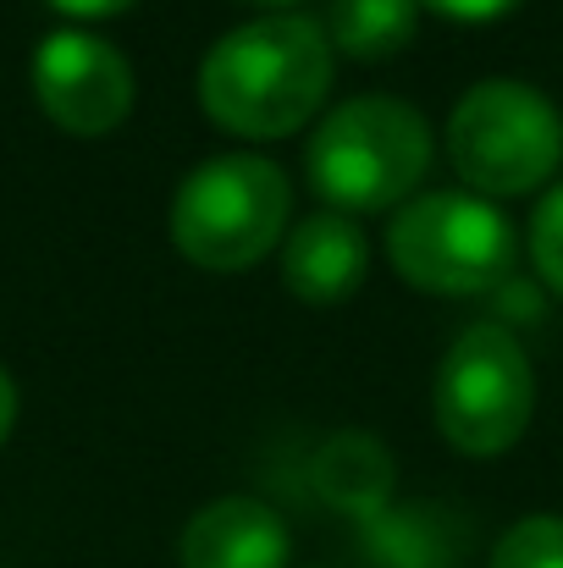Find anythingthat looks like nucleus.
<instances>
[{
  "label": "nucleus",
  "instance_id": "obj_1",
  "mask_svg": "<svg viewBox=\"0 0 563 568\" xmlns=\"http://www.w3.org/2000/svg\"><path fill=\"white\" fill-rule=\"evenodd\" d=\"M332 67L338 50L321 22L293 11L254 17L221 33L199 61V105L238 139H288L321 111Z\"/></svg>",
  "mask_w": 563,
  "mask_h": 568
},
{
  "label": "nucleus",
  "instance_id": "obj_2",
  "mask_svg": "<svg viewBox=\"0 0 563 568\" xmlns=\"http://www.w3.org/2000/svg\"><path fill=\"white\" fill-rule=\"evenodd\" d=\"M431 166V128L414 105L392 94L343 100L310 139L304 172L338 215L343 210H386L409 204Z\"/></svg>",
  "mask_w": 563,
  "mask_h": 568
},
{
  "label": "nucleus",
  "instance_id": "obj_3",
  "mask_svg": "<svg viewBox=\"0 0 563 568\" xmlns=\"http://www.w3.org/2000/svg\"><path fill=\"white\" fill-rule=\"evenodd\" d=\"M293 189L265 155H215L193 166L172 199V243L204 271H243L288 237Z\"/></svg>",
  "mask_w": 563,
  "mask_h": 568
},
{
  "label": "nucleus",
  "instance_id": "obj_4",
  "mask_svg": "<svg viewBox=\"0 0 563 568\" xmlns=\"http://www.w3.org/2000/svg\"><path fill=\"white\" fill-rule=\"evenodd\" d=\"M448 155L481 199L542 189L563 161V116L520 78H486L459 94L448 116Z\"/></svg>",
  "mask_w": 563,
  "mask_h": 568
},
{
  "label": "nucleus",
  "instance_id": "obj_5",
  "mask_svg": "<svg viewBox=\"0 0 563 568\" xmlns=\"http://www.w3.org/2000/svg\"><path fill=\"white\" fill-rule=\"evenodd\" d=\"M386 254L420 293H497L514 276V226L481 193H414L392 215Z\"/></svg>",
  "mask_w": 563,
  "mask_h": 568
},
{
  "label": "nucleus",
  "instance_id": "obj_6",
  "mask_svg": "<svg viewBox=\"0 0 563 568\" xmlns=\"http://www.w3.org/2000/svg\"><path fill=\"white\" fill-rule=\"evenodd\" d=\"M531 408H536V376L509 326L475 321L448 343L431 381V414L459 453L470 458L509 453L525 436Z\"/></svg>",
  "mask_w": 563,
  "mask_h": 568
},
{
  "label": "nucleus",
  "instance_id": "obj_7",
  "mask_svg": "<svg viewBox=\"0 0 563 568\" xmlns=\"http://www.w3.org/2000/svg\"><path fill=\"white\" fill-rule=\"evenodd\" d=\"M33 94L44 116L78 139H100L133 111V67L128 55L83 28H56L33 55Z\"/></svg>",
  "mask_w": 563,
  "mask_h": 568
},
{
  "label": "nucleus",
  "instance_id": "obj_8",
  "mask_svg": "<svg viewBox=\"0 0 563 568\" xmlns=\"http://www.w3.org/2000/svg\"><path fill=\"white\" fill-rule=\"evenodd\" d=\"M365 271H371V243L338 210L304 215L282 237V287L304 304H343L349 293H360Z\"/></svg>",
  "mask_w": 563,
  "mask_h": 568
},
{
  "label": "nucleus",
  "instance_id": "obj_9",
  "mask_svg": "<svg viewBox=\"0 0 563 568\" xmlns=\"http://www.w3.org/2000/svg\"><path fill=\"white\" fill-rule=\"evenodd\" d=\"M183 568H288V525L260 497H221L188 519Z\"/></svg>",
  "mask_w": 563,
  "mask_h": 568
},
{
  "label": "nucleus",
  "instance_id": "obj_10",
  "mask_svg": "<svg viewBox=\"0 0 563 568\" xmlns=\"http://www.w3.org/2000/svg\"><path fill=\"white\" fill-rule=\"evenodd\" d=\"M310 480H315V491L332 503V508H343V514H354V519H381L386 514V503H392V480H398V469H392V453L365 436V430H338V436H326L321 442V453L310 458Z\"/></svg>",
  "mask_w": 563,
  "mask_h": 568
},
{
  "label": "nucleus",
  "instance_id": "obj_11",
  "mask_svg": "<svg viewBox=\"0 0 563 568\" xmlns=\"http://www.w3.org/2000/svg\"><path fill=\"white\" fill-rule=\"evenodd\" d=\"M420 22V0H332L326 39L354 61H392Z\"/></svg>",
  "mask_w": 563,
  "mask_h": 568
},
{
  "label": "nucleus",
  "instance_id": "obj_12",
  "mask_svg": "<svg viewBox=\"0 0 563 568\" xmlns=\"http://www.w3.org/2000/svg\"><path fill=\"white\" fill-rule=\"evenodd\" d=\"M375 568H453V541L425 525V514H381L371 519Z\"/></svg>",
  "mask_w": 563,
  "mask_h": 568
},
{
  "label": "nucleus",
  "instance_id": "obj_13",
  "mask_svg": "<svg viewBox=\"0 0 563 568\" xmlns=\"http://www.w3.org/2000/svg\"><path fill=\"white\" fill-rule=\"evenodd\" d=\"M492 568H563V519L559 514H531L503 530L492 547Z\"/></svg>",
  "mask_w": 563,
  "mask_h": 568
},
{
  "label": "nucleus",
  "instance_id": "obj_14",
  "mask_svg": "<svg viewBox=\"0 0 563 568\" xmlns=\"http://www.w3.org/2000/svg\"><path fill=\"white\" fill-rule=\"evenodd\" d=\"M531 260H536V276L563 293V183L531 215Z\"/></svg>",
  "mask_w": 563,
  "mask_h": 568
},
{
  "label": "nucleus",
  "instance_id": "obj_15",
  "mask_svg": "<svg viewBox=\"0 0 563 568\" xmlns=\"http://www.w3.org/2000/svg\"><path fill=\"white\" fill-rule=\"evenodd\" d=\"M420 6H431V11H442V17H453V22H497V17H509L520 0H420Z\"/></svg>",
  "mask_w": 563,
  "mask_h": 568
},
{
  "label": "nucleus",
  "instance_id": "obj_16",
  "mask_svg": "<svg viewBox=\"0 0 563 568\" xmlns=\"http://www.w3.org/2000/svg\"><path fill=\"white\" fill-rule=\"evenodd\" d=\"M56 11H67V17H117V11H128L133 0H50Z\"/></svg>",
  "mask_w": 563,
  "mask_h": 568
},
{
  "label": "nucleus",
  "instance_id": "obj_17",
  "mask_svg": "<svg viewBox=\"0 0 563 568\" xmlns=\"http://www.w3.org/2000/svg\"><path fill=\"white\" fill-rule=\"evenodd\" d=\"M11 419H17V381H11L6 371H0V442H6Z\"/></svg>",
  "mask_w": 563,
  "mask_h": 568
},
{
  "label": "nucleus",
  "instance_id": "obj_18",
  "mask_svg": "<svg viewBox=\"0 0 563 568\" xmlns=\"http://www.w3.org/2000/svg\"><path fill=\"white\" fill-rule=\"evenodd\" d=\"M243 6H299V0H243Z\"/></svg>",
  "mask_w": 563,
  "mask_h": 568
}]
</instances>
